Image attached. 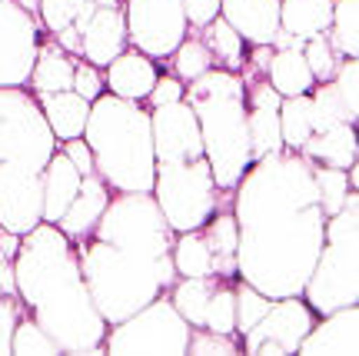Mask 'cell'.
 Returning <instances> with one entry per match:
<instances>
[{"label":"cell","instance_id":"cell-12","mask_svg":"<svg viewBox=\"0 0 359 356\" xmlns=\"http://www.w3.org/2000/svg\"><path fill=\"white\" fill-rule=\"evenodd\" d=\"M40 34L37 20L17 0H0V87H27Z\"/></svg>","mask_w":359,"mask_h":356},{"label":"cell","instance_id":"cell-4","mask_svg":"<svg viewBox=\"0 0 359 356\" xmlns=\"http://www.w3.org/2000/svg\"><path fill=\"white\" fill-rule=\"evenodd\" d=\"M183 100L193 107L200 137H203V157L213 180L223 193L243 180L253 164L250 153V130H246V84L243 74L210 67L206 74L187 84Z\"/></svg>","mask_w":359,"mask_h":356},{"label":"cell","instance_id":"cell-49","mask_svg":"<svg viewBox=\"0 0 359 356\" xmlns=\"http://www.w3.org/2000/svg\"><path fill=\"white\" fill-rule=\"evenodd\" d=\"M0 293H17V273H13V260H0Z\"/></svg>","mask_w":359,"mask_h":356},{"label":"cell","instance_id":"cell-46","mask_svg":"<svg viewBox=\"0 0 359 356\" xmlns=\"http://www.w3.org/2000/svg\"><path fill=\"white\" fill-rule=\"evenodd\" d=\"M57 150L64 153L67 160H70V164L77 166V170L83 173V177L97 170V166H93V153H90V147H87V140H83V137H74V140L57 143Z\"/></svg>","mask_w":359,"mask_h":356},{"label":"cell","instance_id":"cell-23","mask_svg":"<svg viewBox=\"0 0 359 356\" xmlns=\"http://www.w3.org/2000/svg\"><path fill=\"white\" fill-rule=\"evenodd\" d=\"M37 103L47 124H50L57 143L83 137L87 127V114H90V100H83L77 90H57V93H37Z\"/></svg>","mask_w":359,"mask_h":356},{"label":"cell","instance_id":"cell-33","mask_svg":"<svg viewBox=\"0 0 359 356\" xmlns=\"http://www.w3.org/2000/svg\"><path fill=\"white\" fill-rule=\"evenodd\" d=\"M326 37L343 57H359V0H333V20Z\"/></svg>","mask_w":359,"mask_h":356},{"label":"cell","instance_id":"cell-21","mask_svg":"<svg viewBox=\"0 0 359 356\" xmlns=\"http://www.w3.org/2000/svg\"><path fill=\"white\" fill-rule=\"evenodd\" d=\"M74 64H77V57H70V53H67L53 37H43V34H40L37 60H34L27 90H30L34 97H37V93L70 90L74 87Z\"/></svg>","mask_w":359,"mask_h":356},{"label":"cell","instance_id":"cell-19","mask_svg":"<svg viewBox=\"0 0 359 356\" xmlns=\"http://www.w3.org/2000/svg\"><path fill=\"white\" fill-rule=\"evenodd\" d=\"M110 197H114V190H110V187H107V180L93 170V173L83 177L80 193L74 197V204L67 206V213L60 216L53 227L60 230L64 237H70V240H83V237L93 233L97 220H100L103 210H107V204H110Z\"/></svg>","mask_w":359,"mask_h":356},{"label":"cell","instance_id":"cell-11","mask_svg":"<svg viewBox=\"0 0 359 356\" xmlns=\"http://www.w3.org/2000/svg\"><path fill=\"white\" fill-rule=\"evenodd\" d=\"M313 323H316V313L309 310L303 296H283L269 303L257 327H250L240 336V346L243 353L253 356H293Z\"/></svg>","mask_w":359,"mask_h":356},{"label":"cell","instance_id":"cell-7","mask_svg":"<svg viewBox=\"0 0 359 356\" xmlns=\"http://www.w3.org/2000/svg\"><path fill=\"white\" fill-rule=\"evenodd\" d=\"M150 193L173 233L200 230L223 204V190L217 187L206 157L187 164H156Z\"/></svg>","mask_w":359,"mask_h":356},{"label":"cell","instance_id":"cell-35","mask_svg":"<svg viewBox=\"0 0 359 356\" xmlns=\"http://www.w3.org/2000/svg\"><path fill=\"white\" fill-rule=\"evenodd\" d=\"M200 330L213 333H230L236 336V300H233V280H219L213 296L206 300L203 310V327Z\"/></svg>","mask_w":359,"mask_h":356},{"label":"cell","instance_id":"cell-26","mask_svg":"<svg viewBox=\"0 0 359 356\" xmlns=\"http://www.w3.org/2000/svg\"><path fill=\"white\" fill-rule=\"evenodd\" d=\"M333 0H280V30L306 40L330 30Z\"/></svg>","mask_w":359,"mask_h":356},{"label":"cell","instance_id":"cell-47","mask_svg":"<svg viewBox=\"0 0 359 356\" xmlns=\"http://www.w3.org/2000/svg\"><path fill=\"white\" fill-rule=\"evenodd\" d=\"M180 4H183V13H187V24L196 27V30L219 17V0H180Z\"/></svg>","mask_w":359,"mask_h":356},{"label":"cell","instance_id":"cell-5","mask_svg":"<svg viewBox=\"0 0 359 356\" xmlns=\"http://www.w3.org/2000/svg\"><path fill=\"white\" fill-rule=\"evenodd\" d=\"M74 246H77L87 290L100 310V317L107 319V327L127 319L130 313H137L140 306H147L154 296L167 293L177 283L173 256L154 260V256L133 253V250L110 246L97 237L74 240Z\"/></svg>","mask_w":359,"mask_h":356},{"label":"cell","instance_id":"cell-2","mask_svg":"<svg viewBox=\"0 0 359 356\" xmlns=\"http://www.w3.org/2000/svg\"><path fill=\"white\" fill-rule=\"evenodd\" d=\"M13 273L27 313L57 340L60 353H103V336L110 327L90 296L70 237L40 220L20 237Z\"/></svg>","mask_w":359,"mask_h":356},{"label":"cell","instance_id":"cell-18","mask_svg":"<svg viewBox=\"0 0 359 356\" xmlns=\"http://www.w3.org/2000/svg\"><path fill=\"white\" fill-rule=\"evenodd\" d=\"M219 17L246 40V47H263L280 30V0H219Z\"/></svg>","mask_w":359,"mask_h":356},{"label":"cell","instance_id":"cell-44","mask_svg":"<svg viewBox=\"0 0 359 356\" xmlns=\"http://www.w3.org/2000/svg\"><path fill=\"white\" fill-rule=\"evenodd\" d=\"M70 90H77L83 100H97L103 90H107V84H103V70L100 67H93V64H87L83 57H77V64H74V87Z\"/></svg>","mask_w":359,"mask_h":356},{"label":"cell","instance_id":"cell-40","mask_svg":"<svg viewBox=\"0 0 359 356\" xmlns=\"http://www.w3.org/2000/svg\"><path fill=\"white\" fill-rule=\"evenodd\" d=\"M359 60L356 57H346L343 64H339V70L333 74V87L336 93H339V100H343V110H346V120L356 127L359 124Z\"/></svg>","mask_w":359,"mask_h":356},{"label":"cell","instance_id":"cell-1","mask_svg":"<svg viewBox=\"0 0 359 356\" xmlns=\"http://www.w3.org/2000/svg\"><path fill=\"white\" fill-rule=\"evenodd\" d=\"M230 210L240 233L236 280L257 286L269 300L303 296L326 233L309 160L296 150L253 160L233 187Z\"/></svg>","mask_w":359,"mask_h":356},{"label":"cell","instance_id":"cell-38","mask_svg":"<svg viewBox=\"0 0 359 356\" xmlns=\"http://www.w3.org/2000/svg\"><path fill=\"white\" fill-rule=\"evenodd\" d=\"M303 57H306V64H309V70H313V77H316V84L333 80V74L339 70V64L346 60V57L333 47V40L326 37V30L306 37V44H303Z\"/></svg>","mask_w":359,"mask_h":356},{"label":"cell","instance_id":"cell-17","mask_svg":"<svg viewBox=\"0 0 359 356\" xmlns=\"http://www.w3.org/2000/svg\"><path fill=\"white\" fill-rule=\"evenodd\" d=\"M156 77H160L156 60L140 51H133V47H127L123 53H116L114 60L103 67L107 93L123 97V100H137V103L147 100V93H150L156 84Z\"/></svg>","mask_w":359,"mask_h":356},{"label":"cell","instance_id":"cell-9","mask_svg":"<svg viewBox=\"0 0 359 356\" xmlns=\"http://www.w3.org/2000/svg\"><path fill=\"white\" fill-rule=\"evenodd\" d=\"M57 153L47 117L27 87H0V164L43 170Z\"/></svg>","mask_w":359,"mask_h":356},{"label":"cell","instance_id":"cell-48","mask_svg":"<svg viewBox=\"0 0 359 356\" xmlns=\"http://www.w3.org/2000/svg\"><path fill=\"white\" fill-rule=\"evenodd\" d=\"M50 37L57 40V44H60V47H64L70 57H80V30L74 24L60 27V30H57V34H50Z\"/></svg>","mask_w":359,"mask_h":356},{"label":"cell","instance_id":"cell-37","mask_svg":"<svg viewBox=\"0 0 359 356\" xmlns=\"http://www.w3.org/2000/svg\"><path fill=\"white\" fill-rule=\"evenodd\" d=\"M309 166H313V180H316V193H320L323 213L333 216L339 206L346 204L349 193H353L346 170H336V166H320V164H309Z\"/></svg>","mask_w":359,"mask_h":356},{"label":"cell","instance_id":"cell-16","mask_svg":"<svg viewBox=\"0 0 359 356\" xmlns=\"http://www.w3.org/2000/svg\"><path fill=\"white\" fill-rule=\"evenodd\" d=\"M296 353L303 356H359V303L316 317Z\"/></svg>","mask_w":359,"mask_h":356},{"label":"cell","instance_id":"cell-51","mask_svg":"<svg viewBox=\"0 0 359 356\" xmlns=\"http://www.w3.org/2000/svg\"><path fill=\"white\" fill-rule=\"evenodd\" d=\"M97 7H123V0H93Z\"/></svg>","mask_w":359,"mask_h":356},{"label":"cell","instance_id":"cell-6","mask_svg":"<svg viewBox=\"0 0 359 356\" xmlns=\"http://www.w3.org/2000/svg\"><path fill=\"white\" fill-rule=\"evenodd\" d=\"M303 300L316 317L359 303V190L349 193L333 216H326L323 250L309 270Z\"/></svg>","mask_w":359,"mask_h":356},{"label":"cell","instance_id":"cell-22","mask_svg":"<svg viewBox=\"0 0 359 356\" xmlns=\"http://www.w3.org/2000/svg\"><path fill=\"white\" fill-rule=\"evenodd\" d=\"M83 173L57 150L43 166V223H57L80 193Z\"/></svg>","mask_w":359,"mask_h":356},{"label":"cell","instance_id":"cell-42","mask_svg":"<svg viewBox=\"0 0 359 356\" xmlns=\"http://www.w3.org/2000/svg\"><path fill=\"white\" fill-rule=\"evenodd\" d=\"M83 0H40L37 7V27L43 34H57L60 27L74 24Z\"/></svg>","mask_w":359,"mask_h":356},{"label":"cell","instance_id":"cell-25","mask_svg":"<svg viewBox=\"0 0 359 356\" xmlns=\"http://www.w3.org/2000/svg\"><path fill=\"white\" fill-rule=\"evenodd\" d=\"M266 80L280 97H299V93H309V90L316 87V77L309 70L306 57H303V51H296V47L273 51L269 67H266Z\"/></svg>","mask_w":359,"mask_h":356},{"label":"cell","instance_id":"cell-14","mask_svg":"<svg viewBox=\"0 0 359 356\" xmlns=\"http://www.w3.org/2000/svg\"><path fill=\"white\" fill-rule=\"evenodd\" d=\"M150 130H154L156 164H187V160L203 157L200 124L187 100L150 107Z\"/></svg>","mask_w":359,"mask_h":356},{"label":"cell","instance_id":"cell-13","mask_svg":"<svg viewBox=\"0 0 359 356\" xmlns=\"http://www.w3.org/2000/svg\"><path fill=\"white\" fill-rule=\"evenodd\" d=\"M43 220V170L0 164V230L24 237Z\"/></svg>","mask_w":359,"mask_h":356},{"label":"cell","instance_id":"cell-27","mask_svg":"<svg viewBox=\"0 0 359 356\" xmlns=\"http://www.w3.org/2000/svg\"><path fill=\"white\" fill-rule=\"evenodd\" d=\"M200 37H203L206 51L213 57V67L219 70H233V74H240L246 64V40L233 30L223 17L217 20H210L206 27H200Z\"/></svg>","mask_w":359,"mask_h":356},{"label":"cell","instance_id":"cell-15","mask_svg":"<svg viewBox=\"0 0 359 356\" xmlns=\"http://www.w3.org/2000/svg\"><path fill=\"white\" fill-rule=\"evenodd\" d=\"M74 27L80 30V57L93 67H107L116 53L127 51V20L123 7H97L93 0L80 4Z\"/></svg>","mask_w":359,"mask_h":356},{"label":"cell","instance_id":"cell-10","mask_svg":"<svg viewBox=\"0 0 359 356\" xmlns=\"http://www.w3.org/2000/svg\"><path fill=\"white\" fill-rule=\"evenodd\" d=\"M123 20L127 47L154 60H167L180 47V40L190 34L180 0H123Z\"/></svg>","mask_w":359,"mask_h":356},{"label":"cell","instance_id":"cell-24","mask_svg":"<svg viewBox=\"0 0 359 356\" xmlns=\"http://www.w3.org/2000/svg\"><path fill=\"white\" fill-rule=\"evenodd\" d=\"M206 246L213 253V267H217L219 280H236V243H240V233H236V216L233 210H217V213L206 220L203 227Z\"/></svg>","mask_w":359,"mask_h":356},{"label":"cell","instance_id":"cell-20","mask_svg":"<svg viewBox=\"0 0 359 356\" xmlns=\"http://www.w3.org/2000/svg\"><path fill=\"white\" fill-rule=\"evenodd\" d=\"M296 153H299L303 160H309V164L349 170V166L359 164V133L353 124H336V127L309 133V140Z\"/></svg>","mask_w":359,"mask_h":356},{"label":"cell","instance_id":"cell-30","mask_svg":"<svg viewBox=\"0 0 359 356\" xmlns=\"http://www.w3.org/2000/svg\"><path fill=\"white\" fill-rule=\"evenodd\" d=\"M167 64H170V74L180 77L183 84L196 80L200 74H206L213 67V57H210V51H206V44L196 27H190V34L180 40V47L167 57Z\"/></svg>","mask_w":359,"mask_h":356},{"label":"cell","instance_id":"cell-45","mask_svg":"<svg viewBox=\"0 0 359 356\" xmlns=\"http://www.w3.org/2000/svg\"><path fill=\"white\" fill-rule=\"evenodd\" d=\"M183 90H187V84H183L180 77L160 74V77H156V84H154V90L147 93V100H150V107H163V103L183 100Z\"/></svg>","mask_w":359,"mask_h":356},{"label":"cell","instance_id":"cell-41","mask_svg":"<svg viewBox=\"0 0 359 356\" xmlns=\"http://www.w3.org/2000/svg\"><path fill=\"white\" fill-rule=\"evenodd\" d=\"M187 353H196V356H236L243 353L240 346V336H230V333H213V330H190V346Z\"/></svg>","mask_w":359,"mask_h":356},{"label":"cell","instance_id":"cell-28","mask_svg":"<svg viewBox=\"0 0 359 356\" xmlns=\"http://www.w3.org/2000/svg\"><path fill=\"white\" fill-rule=\"evenodd\" d=\"M219 277H177V283L170 286V303L177 306V313L193 330L203 327V310H206V300L213 296L217 290Z\"/></svg>","mask_w":359,"mask_h":356},{"label":"cell","instance_id":"cell-29","mask_svg":"<svg viewBox=\"0 0 359 356\" xmlns=\"http://www.w3.org/2000/svg\"><path fill=\"white\" fill-rule=\"evenodd\" d=\"M170 256H173L177 277H217L213 253H210V246H206L203 230H187V233H177Z\"/></svg>","mask_w":359,"mask_h":356},{"label":"cell","instance_id":"cell-8","mask_svg":"<svg viewBox=\"0 0 359 356\" xmlns=\"http://www.w3.org/2000/svg\"><path fill=\"white\" fill-rule=\"evenodd\" d=\"M190 323L170 303V293L154 296L147 306L127 319L114 323L103 336V353L110 356H133V353H156V356H187L190 346Z\"/></svg>","mask_w":359,"mask_h":356},{"label":"cell","instance_id":"cell-39","mask_svg":"<svg viewBox=\"0 0 359 356\" xmlns=\"http://www.w3.org/2000/svg\"><path fill=\"white\" fill-rule=\"evenodd\" d=\"M233 300H236V336H243L250 327H257L273 303L266 293H259L257 286H250L243 280H233Z\"/></svg>","mask_w":359,"mask_h":356},{"label":"cell","instance_id":"cell-32","mask_svg":"<svg viewBox=\"0 0 359 356\" xmlns=\"http://www.w3.org/2000/svg\"><path fill=\"white\" fill-rule=\"evenodd\" d=\"M280 133H283V147L286 150H299L313 133V120H309V93L299 97H283L280 103Z\"/></svg>","mask_w":359,"mask_h":356},{"label":"cell","instance_id":"cell-31","mask_svg":"<svg viewBox=\"0 0 359 356\" xmlns=\"http://www.w3.org/2000/svg\"><path fill=\"white\" fill-rule=\"evenodd\" d=\"M246 130H250V153L253 160H263L269 153L286 150L280 133V114L263 107H246Z\"/></svg>","mask_w":359,"mask_h":356},{"label":"cell","instance_id":"cell-3","mask_svg":"<svg viewBox=\"0 0 359 356\" xmlns=\"http://www.w3.org/2000/svg\"><path fill=\"white\" fill-rule=\"evenodd\" d=\"M83 140L93 153L97 173L114 193H150L156 173L150 110L103 90L90 100Z\"/></svg>","mask_w":359,"mask_h":356},{"label":"cell","instance_id":"cell-43","mask_svg":"<svg viewBox=\"0 0 359 356\" xmlns=\"http://www.w3.org/2000/svg\"><path fill=\"white\" fill-rule=\"evenodd\" d=\"M24 313H27V306L17 293H0V353H11L13 327L20 323Z\"/></svg>","mask_w":359,"mask_h":356},{"label":"cell","instance_id":"cell-36","mask_svg":"<svg viewBox=\"0 0 359 356\" xmlns=\"http://www.w3.org/2000/svg\"><path fill=\"white\" fill-rule=\"evenodd\" d=\"M309 120H313V133H316V130H326V127H336V124H349L333 80L316 84V87L309 90Z\"/></svg>","mask_w":359,"mask_h":356},{"label":"cell","instance_id":"cell-34","mask_svg":"<svg viewBox=\"0 0 359 356\" xmlns=\"http://www.w3.org/2000/svg\"><path fill=\"white\" fill-rule=\"evenodd\" d=\"M11 353L17 356H60V346L53 340L50 333H43L37 319L24 313L20 323L13 327V336H11Z\"/></svg>","mask_w":359,"mask_h":356},{"label":"cell","instance_id":"cell-50","mask_svg":"<svg viewBox=\"0 0 359 356\" xmlns=\"http://www.w3.org/2000/svg\"><path fill=\"white\" fill-rule=\"evenodd\" d=\"M17 4H20V7H24V11L30 13L34 20H37V7H40V0H17Z\"/></svg>","mask_w":359,"mask_h":356}]
</instances>
